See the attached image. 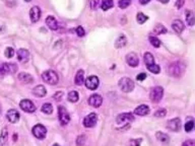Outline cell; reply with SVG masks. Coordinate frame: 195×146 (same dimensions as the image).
<instances>
[{
    "label": "cell",
    "instance_id": "6da1fadb",
    "mask_svg": "<svg viewBox=\"0 0 195 146\" xmlns=\"http://www.w3.org/2000/svg\"><path fill=\"white\" fill-rule=\"evenodd\" d=\"M168 73L173 77L179 78V77L183 76L186 70V64L182 61H175L171 63L167 68Z\"/></svg>",
    "mask_w": 195,
    "mask_h": 146
},
{
    "label": "cell",
    "instance_id": "7a4b0ae2",
    "mask_svg": "<svg viewBox=\"0 0 195 146\" xmlns=\"http://www.w3.org/2000/svg\"><path fill=\"white\" fill-rule=\"evenodd\" d=\"M42 78L46 83L51 84V85L57 84L58 81H59L58 74L54 70H46V71H44L43 72V74H42Z\"/></svg>",
    "mask_w": 195,
    "mask_h": 146
},
{
    "label": "cell",
    "instance_id": "3957f363",
    "mask_svg": "<svg viewBox=\"0 0 195 146\" xmlns=\"http://www.w3.org/2000/svg\"><path fill=\"white\" fill-rule=\"evenodd\" d=\"M118 85L123 92H130V91H132L134 88V82L130 78H128V77H123V78H121L118 82Z\"/></svg>",
    "mask_w": 195,
    "mask_h": 146
},
{
    "label": "cell",
    "instance_id": "277c9868",
    "mask_svg": "<svg viewBox=\"0 0 195 146\" xmlns=\"http://www.w3.org/2000/svg\"><path fill=\"white\" fill-rule=\"evenodd\" d=\"M164 96V88L162 86H155L151 88L149 92V98L153 102H161Z\"/></svg>",
    "mask_w": 195,
    "mask_h": 146
},
{
    "label": "cell",
    "instance_id": "5b68a950",
    "mask_svg": "<svg viewBox=\"0 0 195 146\" xmlns=\"http://www.w3.org/2000/svg\"><path fill=\"white\" fill-rule=\"evenodd\" d=\"M33 134L38 139H44L47 135V129L45 126L41 125V124H37L33 127Z\"/></svg>",
    "mask_w": 195,
    "mask_h": 146
},
{
    "label": "cell",
    "instance_id": "8992f818",
    "mask_svg": "<svg viewBox=\"0 0 195 146\" xmlns=\"http://www.w3.org/2000/svg\"><path fill=\"white\" fill-rule=\"evenodd\" d=\"M58 118H59V122L61 125H67L69 121H70V116H69L67 110L63 108V107H59Z\"/></svg>",
    "mask_w": 195,
    "mask_h": 146
},
{
    "label": "cell",
    "instance_id": "52a82bcc",
    "mask_svg": "<svg viewBox=\"0 0 195 146\" xmlns=\"http://www.w3.org/2000/svg\"><path fill=\"white\" fill-rule=\"evenodd\" d=\"M98 121V115L96 113H90L84 119V126L86 128H92L96 126Z\"/></svg>",
    "mask_w": 195,
    "mask_h": 146
},
{
    "label": "cell",
    "instance_id": "ba28073f",
    "mask_svg": "<svg viewBox=\"0 0 195 146\" xmlns=\"http://www.w3.org/2000/svg\"><path fill=\"white\" fill-rule=\"evenodd\" d=\"M19 107L20 109L27 112V113H34L35 111H36V106H35V104L30 100H23L20 101L19 102Z\"/></svg>",
    "mask_w": 195,
    "mask_h": 146
},
{
    "label": "cell",
    "instance_id": "9c48e42d",
    "mask_svg": "<svg viewBox=\"0 0 195 146\" xmlns=\"http://www.w3.org/2000/svg\"><path fill=\"white\" fill-rule=\"evenodd\" d=\"M85 83V86L88 87L89 89H90V91H95V89H97L99 84H100V80L97 76L95 75H92L86 78V80L84 81Z\"/></svg>",
    "mask_w": 195,
    "mask_h": 146
},
{
    "label": "cell",
    "instance_id": "30bf717a",
    "mask_svg": "<svg viewBox=\"0 0 195 146\" xmlns=\"http://www.w3.org/2000/svg\"><path fill=\"white\" fill-rule=\"evenodd\" d=\"M167 128L173 132H178L181 129V121L179 118H174L172 120H169L167 123Z\"/></svg>",
    "mask_w": 195,
    "mask_h": 146
},
{
    "label": "cell",
    "instance_id": "8fae6325",
    "mask_svg": "<svg viewBox=\"0 0 195 146\" xmlns=\"http://www.w3.org/2000/svg\"><path fill=\"white\" fill-rule=\"evenodd\" d=\"M102 102H103V98L98 93L93 94V96H90L89 98V106H92L93 108H99V107H101Z\"/></svg>",
    "mask_w": 195,
    "mask_h": 146
},
{
    "label": "cell",
    "instance_id": "7c38bea8",
    "mask_svg": "<svg viewBox=\"0 0 195 146\" xmlns=\"http://www.w3.org/2000/svg\"><path fill=\"white\" fill-rule=\"evenodd\" d=\"M41 18V9L39 6H33L30 10V18L32 23H37Z\"/></svg>",
    "mask_w": 195,
    "mask_h": 146
},
{
    "label": "cell",
    "instance_id": "4fadbf2b",
    "mask_svg": "<svg viewBox=\"0 0 195 146\" xmlns=\"http://www.w3.org/2000/svg\"><path fill=\"white\" fill-rule=\"evenodd\" d=\"M2 68H3L4 74H14V73H15L19 70V67H17V65L14 63H3Z\"/></svg>",
    "mask_w": 195,
    "mask_h": 146
},
{
    "label": "cell",
    "instance_id": "5bb4252c",
    "mask_svg": "<svg viewBox=\"0 0 195 146\" xmlns=\"http://www.w3.org/2000/svg\"><path fill=\"white\" fill-rule=\"evenodd\" d=\"M126 62L129 66L131 67H136L138 66V64H139V59H138L137 55L135 53H129L126 55Z\"/></svg>",
    "mask_w": 195,
    "mask_h": 146
},
{
    "label": "cell",
    "instance_id": "9a60e30c",
    "mask_svg": "<svg viewBox=\"0 0 195 146\" xmlns=\"http://www.w3.org/2000/svg\"><path fill=\"white\" fill-rule=\"evenodd\" d=\"M133 121H134V117H133V115L130 113L120 114L118 117L116 118L117 124H123L125 122H133Z\"/></svg>",
    "mask_w": 195,
    "mask_h": 146
},
{
    "label": "cell",
    "instance_id": "2e32d148",
    "mask_svg": "<svg viewBox=\"0 0 195 146\" xmlns=\"http://www.w3.org/2000/svg\"><path fill=\"white\" fill-rule=\"evenodd\" d=\"M6 118L10 123L15 124L19 122V113L16 110L11 109L6 113Z\"/></svg>",
    "mask_w": 195,
    "mask_h": 146
},
{
    "label": "cell",
    "instance_id": "e0dca14e",
    "mask_svg": "<svg viewBox=\"0 0 195 146\" xmlns=\"http://www.w3.org/2000/svg\"><path fill=\"white\" fill-rule=\"evenodd\" d=\"M17 60L20 63H27L30 59V53L27 49H19L17 50Z\"/></svg>",
    "mask_w": 195,
    "mask_h": 146
},
{
    "label": "cell",
    "instance_id": "ac0fdd59",
    "mask_svg": "<svg viewBox=\"0 0 195 146\" xmlns=\"http://www.w3.org/2000/svg\"><path fill=\"white\" fill-rule=\"evenodd\" d=\"M172 28L177 34H181L184 31L185 24L183 23V21L181 19H175V20H173V23H172Z\"/></svg>",
    "mask_w": 195,
    "mask_h": 146
},
{
    "label": "cell",
    "instance_id": "d6986e66",
    "mask_svg": "<svg viewBox=\"0 0 195 146\" xmlns=\"http://www.w3.org/2000/svg\"><path fill=\"white\" fill-rule=\"evenodd\" d=\"M46 24L50 29H52V31H56V29H58L59 28L57 20H56V18L52 15H49L48 18H46Z\"/></svg>",
    "mask_w": 195,
    "mask_h": 146
},
{
    "label": "cell",
    "instance_id": "ffe728a7",
    "mask_svg": "<svg viewBox=\"0 0 195 146\" xmlns=\"http://www.w3.org/2000/svg\"><path fill=\"white\" fill-rule=\"evenodd\" d=\"M19 81H21L24 84H29V83H32L34 81V77L30 74V73H27V72H20L19 74Z\"/></svg>",
    "mask_w": 195,
    "mask_h": 146
},
{
    "label": "cell",
    "instance_id": "44dd1931",
    "mask_svg": "<svg viewBox=\"0 0 195 146\" xmlns=\"http://www.w3.org/2000/svg\"><path fill=\"white\" fill-rule=\"evenodd\" d=\"M134 114L137 116H145L147 114H149V108L146 105H140L134 110Z\"/></svg>",
    "mask_w": 195,
    "mask_h": 146
},
{
    "label": "cell",
    "instance_id": "7402d4cb",
    "mask_svg": "<svg viewBox=\"0 0 195 146\" xmlns=\"http://www.w3.org/2000/svg\"><path fill=\"white\" fill-rule=\"evenodd\" d=\"M46 88L44 85H37L36 87L33 89V94L36 96L37 97H43L46 96Z\"/></svg>",
    "mask_w": 195,
    "mask_h": 146
},
{
    "label": "cell",
    "instance_id": "603a6c76",
    "mask_svg": "<svg viewBox=\"0 0 195 146\" xmlns=\"http://www.w3.org/2000/svg\"><path fill=\"white\" fill-rule=\"evenodd\" d=\"M185 18H186V23H187L189 27H192V25L195 24V15L193 13V11L186 10L185 11Z\"/></svg>",
    "mask_w": 195,
    "mask_h": 146
},
{
    "label": "cell",
    "instance_id": "cb8c5ba5",
    "mask_svg": "<svg viewBox=\"0 0 195 146\" xmlns=\"http://www.w3.org/2000/svg\"><path fill=\"white\" fill-rule=\"evenodd\" d=\"M153 33H154V35L155 36H159V35H164V34H166L167 33V29L165 25L161 24V23H159L157 24L155 27L153 29Z\"/></svg>",
    "mask_w": 195,
    "mask_h": 146
},
{
    "label": "cell",
    "instance_id": "d4e9b609",
    "mask_svg": "<svg viewBox=\"0 0 195 146\" xmlns=\"http://www.w3.org/2000/svg\"><path fill=\"white\" fill-rule=\"evenodd\" d=\"M74 82L76 85H82V83L84 82V70H79L75 75Z\"/></svg>",
    "mask_w": 195,
    "mask_h": 146
},
{
    "label": "cell",
    "instance_id": "484cf974",
    "mask_svg": "<svg viewBox=\"0 0 195 146\" xmlns=\"http://www.w3.org/2000/svg\"><path fill=\"white\" fill-rule=\"evenodd\" d=\"M126 43H127L126 37H125L124 35H120L118 37V39L116 40V42H115V47L117 49L122 48V47H124L125 45H126Z\"/></svg>",
    "mask_w": 195,
    "mask_h": 146
},
{
    "label": "cell",
    "instance_id": "4316f807",
    "mask_svg": "<svg viewBox=\"0 0 195 146\" xmlns=\"http://www.w3.org/2000/svg\"><path fill=\"white\" fill-rule=\"evenodd\" d=\"M144 63L146 64V66H149V65H153L154 64V58L151 53L149 52H146L144 56Z\"/></svg>",
    "mask_w": 195,
    "mask_h": 146
},
{
    "label": "cell",
    "instance_id": "83f0119b",
    "mask_svg": "<svg viewBox=\"0 0 195 146\" xmlns=\"http://www.w3.org/2000/svg\"><path fill=\"white\" fill-rule=\"evenodd\" d=\"M7 139H8V131L6 128H3L1 131V134H0V146L5 144Z\"/></svg>",
    "mask_w": 195,
    "mask_h": 146
},
{
    "label": "cell",
    "instance_id": "f1b7e54d",
    "mask_svg": "<svg viewBox=\"0 0 195 146\" xmlns=\"http://www.w3.org/2000/svg\"><path fill=\"white\" fill-rule=\"evenodd\" d=\"M114 5L113 0H102L101 7L103 10H109L110 8H112Z\"/></svg>",
    "mask_w": 195,
    "mask_h": 146
},
{
    "label": "cell",
    "instance_id": "f546056e",
    "mask_svg": "<svg viewBox=\"0 0 195 146\" xmlns=\"http://www.w3.org/2000/svg\"><path fill=\"white\" fill-rule=\"evenodd\" d=\"M155 137H157V139L159 141H161V142H163V143L168 142V141H169V135L166 134V133L157 132V133H155Z\"/></svg>",
    "mask_w": 195,
    "mask_h": 146
},
{
    "label": "cell",
    "instance_id": "4dcf8cb0",
    "mask_svg": "<svg viewBox=\"0 0 195 146\" xmlns=\"http://www.w3.org/2000/svg\"><path fill=\"white\" fill-rule=\"evenodd\" d=\"M68 101L70 102H76L77 101H79V92L75 91H72L68 93Z\"/></svg>",
    "mask_w": 195,
    "mask_h": 146
},
{
    "label": "cell",
    "instance_id": "1f68e13d",
    "mask_svg": "<svg viewBox=\"0 0 195 146\" xmlns=\"http://www.w3.org/2000/svg\"><path fill=\"white\" fill-rule=\"evenodd\" d=\"M147 19H149V16H146L144 13H142V12H138L136 15V20L139 24H144Z\"/></svg>",
    "mask_w": 195,
    "mask_h": 146
},
{
    "label": "cell",
    "instance_id": "d6a6232c",
    "mask_svg": "<svg viewBox=\"0 0 195 146\" xmlns=\"http://www.w3.org/2000/svg\"><path fill=\"white\" fill-rule=\"evenodd\" d=\"M41 111L45 114H52V112H53V106L49 104V102H46V104L42 106Z\"/></svg>",
    "mask_w": 195,
    "mask_h": 146
},
{
    "label": "cell",
    "instance_id": "836d02e7",
    "mask_svg": "<svg viewBox=\"0 0 195 146\" xmlns=\"http://www.w3.org/2000/svg\"><path fill=\"white\" fill-rule=\"evenodd\" d=\"M147 69H149L151 73H154V74H159L160 71H161V68H160L159 65H157V64H153V65H149L147 66Z\"/></svg>",
    "mask_w": 195,
    "mask_h": 146
},
{
    "label": "cell",
    "instance_id": "e575fe53",
    "mask_svg": "<svg viewBox=\"0 0 195 146\" xmlns=\"http://www.w3.org/2000/svg\"><path fill=\"white\" fill-rule=\"evenodd\" d=\"M149 42H150V44L154 47V48H159V47L161 46V41H160L158 38H155L154 36L149 37Z\"/></svg>",
    "mask_w": 195,
    "mask_h": 146
},
{
    "label": "cell",
    "instance_id": "d590c367",
    "mask_svg": "<svg viewBox=\"0 0 195 146\" xmlns=\"http://www.w3.org/2000/svg\"><path fill=\"white\" fill-rule=\"evenodd\" d=\"M130 3H131V0H119L118 5L120 8L125 9V8H127L130 5Z\"/></svg>",
    "mask_w": 195,
    "mask_h": 146
},
{
    "label": "cell",
    "instance_id": "8d00e7d4",
    "mask_svg": "<svg viewBox=\"0 0 195 146\" xmlns=\"http://www.w3.org/2000/svg\"><path fill=\"white\" fill-rule=\"evenodd\" d=\"M4 55H5L6 58H12L14 55V50L11 48V47H7L4 51Z\"/></svg>",
    "mask_w": 195,
    "mask_h": 146
},
{
    "label": "cell",
    "instance_id": "74e56055",
    "mask_svg": "<svg viewBox=\"0 0 195 146\" xmlns=\"http://www.w3.org/2000/svg\"><path fill=\"white\" fill-rule=\"evenodd\" d=\"M99 3L100 0H89V8L92 10H96L99 7Z\"/></svg>",
    "mask_w": 195,
    "mask_h": 146
},
{
    "label": "cell",
    "instance_id": "f35d334b",
    "mask_svg": "<svg viewBox=\"0 0 195 146\" xmlns=\"http://www.w3.org/2000/svg\"><path fill=\"white\" fill-rule=\"evenodd\" d=\"M166 115H167V111L165 109H160L154 112V117H157V118H163Z\"/></svg>",
    "mask_w": 195,
    "mask_h": 146
},
{
    "label": "cell",
    "instance_id": "ab89813d",
    "mask_svg": "<svg viewBox=\"0 0 195 146\" xmlns=\"http://www.w3.org/2000/svg\"><path fill=\"white\" fill-rule=\"evenodd\" d=\"M193 127H194L193 120H190V121L186 122V124H185V131L186 132H190L193 129Z\"/></svg>",
    "mask_w": 195,
    "mask_h": 146
},
{
    "label": "cell",
    "instance_id": "60d3db41",
    "mask_svg": "<svg viewBox=\"0 0 195 146\" xmlns=\"http://www.w3.org/2000/svg\"><path fill=\"white\" fill-rule=\"evenodd\" d=\"M85 136L84 135H80V136H79V138H77V140H76V144L79 145V146H82L84 144V142H85Z\"/></svg>",
    "mask_w": 195,
    "mask_h": 146
},
{
    "label": "cell",
    "instance_id": "b9f144b4",
    "mask_svg": "<svg viewBox=\"0 0 195 146\" xmlns=\"http://www.w3.org/2000/svg\"><path fill=\"white\" fill-rule=\"evenodd\" d=\"M76 34L79 37H84L85 35V32H84V29L82 27H77L76 29Z\"/></svg>",
    "mask_w": 195,
    "mask_h": 146
},
{
    "label": "cell",
    "instance_id": "7bdbcfd3",
    "mask_svg": "<svg viewBox=\"0 0 195 146\" xmlns=\"http://www.w3.org/2000/svg\"><path fill=\"white\" fill-rule=\"evenodd\" d=\"M141 139H132L130 140V146H140Z\"/></svg>",
    "mask_w": 195,
    "mask_h": 146
},
{
    "label": "cell",
    "instance_id": "ee69618b",
    "mask_svg": "<svg viewBox=\"0 0 195 146\" xmlns=\"http://www.w3.org/2000/svg\"><path fill=\"white\" fill-rule=\"evenodd\" d=\"M62 97H63V92H61V91H58L57 93H55L54 96H53V98L55 101H61L62 100Z\"/></svg>",
    "mask_w": 195,
    "mask_h": 146
},
{
    "label": "cell",
    "instance_id": "f6af8a7d",
    "mask_svg": "<svg viewBox=\"0 0 195 146\" xmlns=\"http://www.w3.org/2000/svg\"><path fill=\"white\" fill-rule=\"evenodd\" d=\"M182 146H195V141L194 140H186L183 142Z\"/></svg>",
    "mask_w": 195,
    "mask_h": 146
},
{
    "label": "cell",
    "instance_id": "bcb514c9",
    "mask_svg": "<svg viewBox=\"0 0 195 146\" xmlns=\"http://www.w3.org/2000/svg\"><path fill=\"white\" fill-rule=\"evenodd\" d=\"M146 78V73H140V74H138L137 76H136V79L138 80V81H144V79Z\"/></svg>",
    "mask_w": 195,
    "mask_h": 146
},
{
    "label": "cell",
    "instance_id": "7dc6e473",
    "mask_svg": "<svg viewBox=\"0 0 195 146\" xmlns=\"http://www.w3.org/2000/svg\"><path fill=\"white\" fill-rule=\"evenodd\" d=\"M184 3H185V0H177L175 3V6H176V8H178L179 9V8H181L184 5Z\"/></svg>",
    "mask_w": 195,
    "mask_h": 146
},
{
    "label": "cell",
    "instance_id": "c3c4849f",
    "mask_svg": "<svg viewBox=\"0 0 195 146\" xmlns=\"http://www.w3.org/2000/svg\"><path fill=\"white\" fill-rule=\"evenodd\" d=\"M150 1V0H139V3L142 4V5H145V4H147Z\"/></svg>",
    "mask_w": 195,
    "mask_h": 146
},
{
    "label": "cell",
    "instance_id": "681fc988",
    "mask_svg": "<svg viewBox=\"0 0 195 146\" xmlns=\"http://www.w3.org/2000/svg\"><path fill=\"white\" fill-rule=\"evenodd\" d=\"M0 75H4V71H3L2 65H0Z\"/></svg>",
    "mask_w": 195,
    "mask_h": 146
},
{
    "label": "cell",
    "instance_id": "f907efd6",
    "mask_svg": "<svg viewBox=\"0 0 195 146\" xmlns=\"http://www.w3.org/2000/svg\"><path fill=\"white\" fill-rule=\"evenodd\" d=\"M159 2H162V3H168L169 0H158Z\"/></svg>",
    "mask_w": 195,
    "mask_h": 146
},
{
    "label": "cell",
    "instance_id": "816d5d0a",
    "mask_svg": "<svg viewBox=\"0 0 195 146\" xmlns=\"http://www.w3.org/2000/svg\"><path fill=\"white\" fill-rule=\"evenodd\" d=\"M25 2H30V1H32V0H24Z\"/></svg>",
    "mask_w": 195,
    "mask_h": 146
},
{
    "label": "cell",
    "instance_id": "f5cc1de1",
    "mask_svg": "<svg viewBox=\"0 0 195 146\" xmlns=\"http://www.w3.org/2000/svg\"><path fill=\"white\" fill-rule=\"evenodd\" d=\"M53 146H60V145H59V144H54Z\"/></svg>",
    "mask_w": 195,
    "mask_h": 146
}]
</instances>
